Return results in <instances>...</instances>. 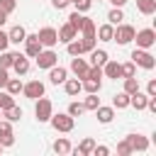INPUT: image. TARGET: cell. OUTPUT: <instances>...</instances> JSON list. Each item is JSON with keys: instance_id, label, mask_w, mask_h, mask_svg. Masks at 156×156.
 Returning <instances> with one entry per match:
<instances>
[{"instance_id": "cell-42", "label": "cell", "mask_w": 156, "mask_h": 156, "mask_svg": "<svg viewBox=\"0 0 156 156\" xmlns=\"http://www.w3.org/2000/svg\"><path fill=\"white\" fill-rule=\"evenodd\" d=\"M146 95H149V98H154V95H156V80H154V78L146 83Z\"/></svg>"}, {"instance_id": "cell-30", "label": "cell", "mask_w": 156, "mask_h": 156, "mask_svg": "<svg viewBox=\"0 0 156 156\" xmlns=\"http://www.w3.org/2000/svg\"><path fill=\"white\" fill-rule=\"evenodd\" d=\"M12 61H15V54L12 51H7V49L0 51V66L2 68H12Z\"/></svg>"}, {"instance_id": "cell-31", "label": "cell", "mask_w": 156, "mask_h": 156, "mask_svg": "<svg viewBox=\"0 0 156 156\" xmlns=\"http://www.w3.org/2000/svg\"><path fill=\"white\" fill-rule=\"evenodd\" d=\"M54 151H56V154H71L68 139H56V141H54Z\"/></svg>"}, {"instance_id": "cell-6", "label": "cell", "mask_w": 156, "mask_h": 156, "mask_svg": "<svg viewBox=\"0 0 156 156\" xmlns=\"http://www.w3.org/2000/svg\"><path fill=\"white\" fill-rule=\"evenodd\" d=\"M34 58H37V66H39V68H46V71L58 63V56H56V51H51V49H41Z\"/></svg>"}, {"instance_id": "cell-45", "label": "cell", "mask_w": 156, "mask_h": 156, "mask_svg": "<svg viewBox=\"0 0 156 156\" xmlns=\"http://www.w3.org/2000/svg\"><path fill=\"white\" fill-rule=\"evenodd\" d=\"M10 46V39H7V32H0V51H5Z\"/></svg>"}, {"instance_id": "cell-50", "label": "cell", "mask_w": 156, "mask_h": 156, "mask_svg": "<svg viewBox=\"0 0 156 156\" xmlns=\"http://www.w3.org/2000/svg\"><path fill=\"white\" fill-rule=\"evenodd\" d=\"M0 119H2V110H0Z\"/></svg>"}, {"instance_id": "cell-4", "label": "cell", "mask_w": 156, "mask_h": 156, "mask_svg": "<svg viewBox=\"0 0 156 156\" xmlns=\"http://www.w3.org/2000/svg\"><path fill=\"white\" fill-rule=\"evenodd\" d=\"M132 61H134V66H141V68H146V71H151V68L156 66V58H154L146 49H134V51H132Z\"/></svg>"}, {"instance_id": "cell-48", "label": "cell", "mask_w": 156, "mask_h": 156, "mask_svg": "<svg viewBox=\"0 0 156 156\" xmlns=\"http://www.w3.org/2000/svg\"><path fill=\"white\" fill-rule=\"evenodd\" d=\"M5 22H7V12H5V10H0V27H2Z\"/></svg>"}, {"instance_id": "cell-35", "label": "cell", "mask_w": 156, "mask_h": 156, "mask_svg": "<svg viewBox=\"0 0 156 156\" xmlns=\"http://www.w3.org/2000/svg\"><path fill=\"white\" fill-rule=\"evenodd\" d=\"M83 20H85V17H83L80 12H71V15H68V24H73L78 32H80V27H83Z\"/></svg>"}, {"instance_id": "cell-51", "label": "cell", "mask_w": 156, "mask_h": 156, "mask_svg": "<svg viewBox=\"0 0 156 156\" xmlns=\"http://www.w3.org/2000/svg\"><path fill=\"white\" fill-rule=\"evenodd\" d=\"M68 2H78V0H68Z\"/></svg>"}, {"instance_id": "cell-21", "label": "cell", "mask_w": 156, "mask_h": 156, "mask_svg": "<svg viewBox=\"0 0 156 156\" xmlns=\"http://www.w3.org/2000/svg\"><path fill=\"white\" fill-rule=\"evenodd\" d=\"M63 88H66V95H78V93L83 90L78 78H66V80H63Z\"/></svg>"}, {"instance_id": "cell-1", "label": "cell", "mask_w": 156, "mask_h": 156, "mask_svg": "<svg viewBox=\"0 0 156 156\" xmlns=\"http://www.w3.org/2000/svg\"><path fill=\"white\" fill-rule=\"evenodd\" d=\"M34 115H37V119L39 122H49L51 119V115H54V105H51V100L49 98H37V105H34Z\"/></svg>"}, {"instance_id": "cell-14", "label": "cell", "mask_w": 156, "mask_h": 156, "mask_svg": "<svg viewBox=\"0 0 156 156\" xmlns=\"http://www.w3.org/2000/svg\"><path fill=\"white\" fill-rule=\"evenodd\" d=\"M56 34H58V41H66V44H68L71 39H76V37H78V29H76L73 24H68V22H66Z\"/></svg>"}, {"instance_id": "cell-19", "label": "cell", "mask_w": 156, "mask_h": 156, "mask_svg": "<svg viewBox=\"0 0 156 156\" xmlns=\"http://www.w3.org/2000/svg\"><path fill=\"white\" fill-rule=\"evenodd\" d=\"M24 37H27V29L24 27H12L10 32H7V39H10V44H22L24 41Z\"/></svg>"}, {"instance_id": "cell-11", "label": "cell", "mask_w": 156, "mask_h": 156, "mask_svg": "<svg viewBox=\"0 0 156 156\" xmlns=\"http://www.w3.org/2000/svg\"><path fill=\"white\" fill-rule=\"evenodd\" d=\"M88 68H90V63L85 61V58H80V56H73V61H71V71L76 73V78H85L88 76Z\"/></svg>"}, {"instance_id": "cell-7", "label": "cell", "mask_w": 156, "mask_h": 156, "mask_svg": "<svg viewBox=\"0 0 156 156\" xmlns=\"http://www.w3.org/2000/svg\"><path fill=\"white\" fill-rule=\"evenodd\" d=\"M37 37H39V44L46 46V49H51V46L58 41V34H56L54 27H41V29L37 32Z\"/></svg>"}, {"instance_id": "cell-53", "label": "cell", "mask_w": 156, "mask_h": 156, "mask_svg": "<svg viewBox=\"0 0 156 156\" xmlns=\"http://www.w3.org/2000/svg\"><path fill=\"white\" fill-rule=\"evenodd\" d=\"M98 2H100V0H98Z\"/></svg>"}, {"instance_id": "cell-13", "label": "cell", "mask_w": 156, "mask_h": 156, "mask_svg": "<svg viewBox=\"0 0 156 156\" xmlns=\"http://www.w3.org/2000/svg\"><path fill=\"white\" fill-rule=\"evenodd\" d=\"M12 68H15V73H17V76H24V73H29V58H27V56H22V54H15Z\"/></svg>"}, {"instance_id": "cell-43", "label": "cell", "mask_w": 156, "mask_h": 156, "mask_svg": "<svg viewBox=\"0 0 156 156\" xmlns=\"http://www.w3.org/2000/svg\"><path fill=\"white\" fill-rule=\"evenodd\" d=\"M93 154H95V156H107V154H110V149H107V146H98V144H95V146H93Z\"/></svg>"}, {"instance_id": "cell-41", "label": "cell", "mask_w": 156, "mask_h": 156, "mask_svg": "<svg viewBox=\"0 0 156 156\" xmlns=\"http://www.w3.org/2000/svg\"><path fill=\"white\" fill-rule=\"evenodd\" d=\"M117 154H119V156H129V154H132V149H129L127 139H122V141L117 144Z\"/></svg>"}, {"instance_id": "cell-34", "label": "cell", "mask_w": 156, "mask_h": 156, "mask_svg": "<svg viewBox=\"0 0 156 156\" xmlns=\"http://www.w3.org/2000/svg\"><path fill=\"white\" fill-rule=\"evenodd\" d=\"M15 105V95H10V93H0V110L5 112L7 107H12Z\"/></svg>"}, {"instance_id": "cell-18", "label": "cell", "mask_w": 156, "mask_h": 156, "mask_svg": "<svg viewBox=\"0 0 156 156\" xmlns=\"http://www.w3.org/2000/svg\"><path fill=\"white\" fill-rule=\"evenodd\" d=\"M112 34H115V24H100V27H95V37H100L102 41H112Z\"/></svg>"}, {"instance_id": "cell-40", "label": "cell", "mask_w": 156, "mask_h": 156, "mask_svg": "<svg viewBox=\"0 0 156 156\" xmlns=\"http://www.w3.org/2000/svg\"><path fill=\"white\" fill-rule=\"evenodd\" d=\"M15 7H17V0H0V10H5L7 15L15 12Z\"/></svg>"}, {"instance_id": "cell-49", "label": "cell", "mask_w": 156, "mask_h": 156, "mask_svg": "<svg viewBox=\"0 0 156 156\" xmlns=\"http://www.w3.org/2000/svg\"><path fill=\"white\" fill-rule=\"evenodd\" d=\"M110 2H112V5H115V7H122V5H124V2H127V0H110Z\"/></svg>"}, {"instance_id": "cell-10", "label": "cell", "mask_w": 156, "mask_h": 156, "mask_svg": "<svg viewBox=\"0 0 156 156\" xmlns=\"http://www.w3.org/2000/svg\"><path fill=\"white\" fill-rule=\"evenodd\" d=\"M124 139H127L132 154H134V151H146V149H149V139H146L144 134H127Z\"/></svg>"}, {"instance_id": "cell-46", "label": "cell", "mask_w": 156, "mask_h": 156, "mask_svg": "<svg viewBox=\"0 0 156 156\" xmlns=\"http://www.w3.org/2000/svg\"><path fill=\"white\" fill-rule=\"evenodd\" d=\"M51 5H54L56 10H63V7H68L71 2H68V0H51Z\"/></svg>"}, {"instance_id": "cell-47", "label": "cell", "mask_w": 156, "mask_h": 156, "mask_svg": "<svg viewBox=\"0 0 156 156\" xmlns=\"http://www.w3.org/2000/svg\"><path fill=\"white\" fill-rule=\"evenodd\" d=\"M7 78H10V76H7V68H2V66H0V88H5Z\"/></svg>"}, {"instance_id": "cell-17", "label": "cell", "mask_w": 156, "mask_h": 156, "mask_svg": "<svg viewBox=\"0 0 156 156\" xmlns=\"http://www.w3.org/2000/svg\"><path fill=\"white\" fill-rule=\"evenodd\" d=\"M93 112L98 115V122H102V124H110L112 117H115V107H102V105H98Z\"/></svg>"}, {"instance_id": "cell-15", "label": "cell", "mask_w": 156, "mask_h": 156, "mask_svg": "<svg viewBox=\"0 0 156 156\" xmlns=\"http://www.w3.org/2000/svg\"><path fill=\"white\" fill-rule=\"evenodd\" d=\"M66 78H68V71H66V68H61V66H51V68H49V80H51L54 85L63 83Z\"/></svg>"}, {"instance_id": "cell-9", "label": "cell", "mask_w": 156, "mask_h": 156, "mask_svg": "<svg viewBox=\"0 0 156 156\" xmlns=\"http://www.w3.org/2000/svg\"><path fill=\"white\" fill-rule=\"evenodd\" d=\"M22 44H24V54H27L29 58H34V56H37V54L44 49V46L39 44V37H37V34H27Z\"/></svg>"}, {"instance_id": "cell-29", "label": "cell", "mask_w": 156, "mask_h": 156, "mask_svg": "<svg viewBox=\"0 0 156 156\" xmlns=\"http://www.w3.org/2000/svg\"><path fill=\"white\" fill-rule=\"evenodd\" d=\"M66 49H68L71 56H80V54H83V44H80L78 39H71V41L66 44Z\"/></svg>"}, {"instance_id": "cell-39", "label": "cell", "mask_w": 156, "mask_h": 156, "mask_svg": "<svg viewBox=\"0 0 156 156\" xmlns=\"http://www.w3.org/2000/svg\"><path fill=\"white\" fill-rule=\"evenodd\" d=\"M76 5V12H88L90 7H93V0H78V2H73Z\"/></svg>"}, {"instance_id": "cell-36", "label": "cell", "mask_w": 156, "mask_h": 156, "mask_svg": "<svg viewBox=\"0 0 156 156\" xmlns=\"http://www.w3.org/2000/svg\"><path fill=\"white\" fill-rule=\"evenodd\" d=\"M85 110H95L98 105H100V98H98V93H88V98H85Z\"/></svg>"}, {"instance_id": "cell-16", "label": "cell", "mask_w": 156, "mask_h": 156, "mask_svg": "<svg viewBox=\"0 0 156 156\" xmlns=\"http://www.w3.org/2000/svg\"><path fill=\"white\" fill-rule=\"evenodd\" d=\"M146 100H149V95L141 93V90H136V93L129 95V105H132L134 110H146Z\"/></svg>"}, {"instance_id": "cell-52", "label": "cell", "mask_w": 156, "mask_h": 156, "mask_svg": "<svg viewBox=\"0 0 156 156\" xmlns=\"http://www.w3.org/2000/svg\"><path fill=\"white\" fill-rule=\"evenodd\" d=\"M0 149H2V146H0Z\"/></svg>"}, {"instance_id": "cell-32", "label": "cell", "mask_w": 156, "mask_h": 156, "mask_svg": "<svg viewBox=\"0 0 156 156\" xmlns=\"http://www.w3.org/2000/svg\"><path fill=\"white\" fill-rule=\"evenodd\" d=\"M80 32H83V37H95V22L93 20H83V27H80Z\"/></svg>"}, {"instance_id": "cell-5", "label": "cell", "mask_w": 156, "mask_h": 156, "mask_svg": "<svg viewBox=\"0 0 156 156\" xmlns=\"http://www.w3.org/2000/svg\"><path fill=\"white\" fill-rule=\"evenodd\" d=\"M132 41H136L139 49H151L156 44V32L154 29H139V32H134V39Z\"/></svg>"}, {"instance_id": "cell-8", "label": "cell", "mask_w": 156, "mask_h": 156, "mask_svg": "<svg viewBox=\"0 0 156 156\" xmlns=\"http://www.w3.org/2000/svg\"><path fill=\"white\" fill-rule=\"evenodd\" d=\"M44 83L41 80H29L27 85H22V93H24V98H29V100H37V98H41L44 95Z\"/></svg>"}, {"instance_id": "cell-44", "label": "cell", "mask_w": 156, "mask_h": 156, "mask_svg": "<svg viewBox=\"0 0 156 156\" xmlns=\"http://www.w3.org/2000/svg\"><path fill=\"white\" fill-rule=\"evenodd\" d=\"M15 144V134H7V136H0V146H12Z\"/></svg>"}, {"instance_id": "cell-38", "label": "cell", "mask_w": 156, "mask_h": 156, "mask_svg": "<svg viewBox=\"0 0 156 156\" xmlns=\"http://www.w3.org/2000/svg\"><path fill=\"white\" fill-rule=\"evenodd\" d=\"M129 76H136V66H134V61L122 63V78H129Z\"/></svg>"}, {"instance_id": "cell-3", "label": "cell", "mask_w": 156, "mask_h": 156, "mask_svg": "<svg viewBox=\"0 0 156 156\" xmlns=\"http://www.w3.org/2000/svg\"><path fill=\"white\" fill-rule=\"evenodd\" d=\"M134 32H136V29H134L132 24H122V22H119V24H115L112 41H117V44H122V46H124V44H129V41L134 39Z\"/></svg>"}, {"instance_id": "cell-2", "label": "cell", "mask_w": 156, "mask_h": 156, "mask_svg": "<svg viewBox=\"0 0 156 156\" xmlns=\"http://www.w3.org/2000/svg\"><path fill=\"white\" fill-rule=\"evenodd\" d=\"M49 122H51V127L56 132H73V127H76V117H71L68 112L66 115H61V112L58 115H51Z\"/></svg>"}, {"instance_id": "cell-22", "label": "cell", "mask_w": 156, "mask_h": 156, "mask_svg": "<svg viewBox=\"0 0 156 156\" xmlns=\"http://www.w3.org/2000/svg\"><path fill=\"white\" fill-rule=\"evenodd\" d=\"M136 10L141 15H154L156 12V0H136Z\"/></svg>"}, {"instance_id": "cell-27", "label": "cell", "mask_w": 156, "mask_h": 156, "mask_svg": "<svg viewBox=\"0 0 156 156\" xmlns=\"http://www.w3.org/2000/svg\"><path fill=\"white\" fill-rule=\"evenodd\" d=\"M124 20V12H122V7H112L110 12H107V22L110 24H119Z\"/></svg>"}, {"instance_id": "cell-23", "label": "cell", "mask_w": 156, "mask_h": 156, "mask_svg": "<svg viewBox=\"0 0 156 156\" xmlns=\"http://www.w3.org/2000/svg\"><path fill=\"white\" fill-rule=\"evenodd\" d=\"M105 61H107V51H102V49L90 51V66H102Z\"/></svg>"}, {"instance_id": "cell-33", "label": "cell", "mask_w": 156, "mask_h": 156, "mask_svg": "<svg viewBox=\"0 0 156 156\" xmlns=\"http://www.w3.org/2000/svg\"><path fill=\"white\" fill-rule=\"evenodd\" d=\"M136 90H139V80H136L134 76L124 78V93H129V95H132V93H136Z\"/></svg>"}, {"instance_id": "cell-37", "label": "cell", "mask_w": 156, "mask_h": 156, "mask_svg": "<svg viewBox=\"0 0 156 156\" xmlns=\"http://www.w3.org/2000/svg\"><path fill=\"white\" fill-rule=\"evenodd\" d=\"M83 112H85V105H83V102H71V105H68V115H71V117H80Z\"/></svg>"}, {"instance_id": "cell-26", "label": "cell", "mask_w": 156, "mask_h": 156, "mask_svg": "<svg viewBox=\"0 0 156 156\" xmlns=\"http://www.w3.org/2000/svg\"><path fill=\"white\" fill-rule=\"evenodd\" d=\"M2 117H5V119H10V122H20V119H22V107L12 105V107H7V110L2 112Z\"/></svg>"}, {"instance_id": "cell-28", "label": "cell", "mask_w": 156, "mask_h": 156, "mask_svg": "<svg viewBox=\"0 0 156 156\" xmlns=\"http://www.w3.org/2000/svg\"><path fill=\"white\" fill-rule=\"evenodd\" d=\"M80 88H83L85 93H98V90H100V80H90V78H83V80H80Z\"/></svg>"}, {"instance_id": "cell-25", "label": "cell", "mask_w": 156, "mask_h": 156, "mask_svg": "<svg viewBox=\"0 0 156 156\" xmlns=\"http://www.w3.org/2000/svg\"><path fill=\"white\" fill-rule=\"evenodd\" d=\"M5 90H7L10 95H20V93H22V80H20V78H7Z\"/></svg>"}, {"instance_id": "cell-24", "label": "cell", "mask_w": 156, "mask_h": 156, "mask_svg": "<svg viewBox=\"0 0 156 156\" xmlns=\"http://www.w3.org/2000/svg\"><path fill=\"white\" fill-rule=\"evenodd\" d=\"M112 107H117V110H124V107H129V93H117L115 98H112Z\"/></svg>"}, {"instance_id": "cell-20", "label": "cell", "mask_w": 156, "mask_h": 156, "mask_svg": "<svg viewBox=\"0 0 156 156\" xmlns=\"http://www.w3.org/2000/svg\"><path fill=\"white\" fill-rule=\"evenodd\" d=\"M93 146H95V141L93 139H83L80 144H78V149H71L76 156H90L93 154Z\"/></svg>"}, {"instance_id": "cell-12", "label": "cell", "mask_w": 156, "mask_h": 156, "mask_svg": "<svg viewBox=\"0 0 156 156\" xmlns=\"http://www.w3.org/2000/svg\"><path fill=\"white\" fill-rule=\"evenodd\" d=\"M102 76H107V78H122V63H117V61H105L102 63Z\"/></svg>"}]
</instances>
